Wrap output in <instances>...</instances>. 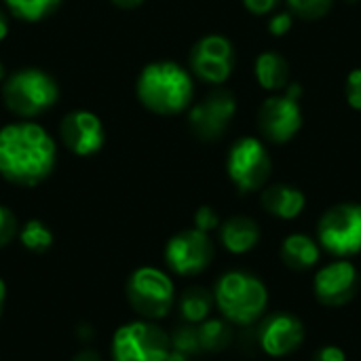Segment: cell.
I'll return each instance as SVG.
<instances>
[{
  "label": "cell",
  "instance_id": "cell-1",
  "mask_svg": "<svg viewBox=\"0 0 361 361\" xmlns=\"http://www.w3.org/2000/svg\"><path fill=\"white\" fill-rule=\"evenodd\" d=\"M53 137L36 123H13L0 129V176L17 186H36L55 167Z\"/></svg>",
  "mask_w": 361,
  "mask_h": 361
},
{
  "label": "cell",
  "instance_id": "cell-2",
  "mask_svg": "<svg viewBox=\"0 0 361 361\" xmlns=\"http://www.w3.org/2000/svg\"><path fill=\"white\" fill-rule=\"evenodd\" d=\"M137 97L154 114H180L190 106L192 78L173 61L148 63L137 78Z\"/></svg>",
  "mask_w": 361,
  "mask_h": 361
},
{
  "label": "cell",
  "instance_id": "cell-3",
  "mask_svg": "<svg viewBox=\"0 0 361 361\" xmlns=\"http://www.w3.org/2000/svg\"><path fill=\"white\" fill-rule=\"evenodd\" d=\"M214 302L228 324L252 326L267 311L269 292L256 275L245 271H228L214 288Z\"/></svg>",
  "mask_w": 361,
  "mask_h": 361
},
{
  "label": "cell",
  "instance_id": "cell-4",
  "mask_svg": "<svg viewBox=\"0 0 361 361\" xmlns=\"http://www.w3.org/2000/svg\"><path fill=\"white\" fill-rule=\"evenodd\" d=\"M6 108L23 118L47 112L59 97L57 82L38 68H25L15 72L2 87Z\"/></svg>",
  "mask_w": 361,
  "mask_h": 361
},
{
  "label": "cell",
  "instance_id": "cell-5",
  "mask_svg": "<svg viewBox=\"0 0 361 361\" xmlns=\"http://www.w3.org/2000/svg\"><path fill=\"white\" fill-rule=\"evenodd\" d=\"M169 334L150 319H135L121 326L110 343L112 361H167Z\"/></svg>",
  "mask_w": 361,
  "mask_h": 361
},
{
  "label": "cell",
  "instance_id": "cell-6",
  "mask_svg": "<svg viewBox=\"0 0 361 361\" xmlns=\"http://www.w3.org/2000/svg\"><path fill=\"white\" fill-rule=\"evenodd\" d=\"M127 300L140 319L157 322L171 311L176 302V288L165 271L142 267L133 271L127 281Z\"/></svg>",
  "mask_w": 361,
  "mask_h": 361
},
{
  "label": "cell",
  "instance_id": "cell-7",
  "mask_svg": "<svg viewBox=\"0 0 361 361\" xmlns=\"http://www.w3.org/2000/svg\"><path fill=\"white\" fill-rule=\"evenodd\" d=\"M317 243L336 258L361 252V205L338 203L330 207L317 224Z\"/></svg>",
  "mask_w": 361,
  "mask_h": 361
},
{
  "label": "cell",
  "instance_id": "cell-8",
  "mask_svg": "<svg viewBox=\"0 0 361 361\" xmlns=\"http://www.w3.org/2000/svg\"><path fill=\"white\" fill-rule=\"evenodd\" d=\"M228 178L237 186L239 192H256L271 178V157L264 144L256 137H241L233 144L226 159Z\"/></svg>",
  "mask_w": 361,
  "mask_h": 361
},
{
  "label": "cell",
  "instance_id": "cell-9",
  "mask_svg": "<svg viewBox=\"0 0 361 361\" xmlns=\"http://www.w3.org/2000/svg\"><path fill=\"white\" fill-rule=\"evenodd\" d=\"M300 85H288L286 93L269 97L258 112V127L262 135L273 144L290 142L302 127L300 110Z\"/></svg>",
  "mask_w": 361,
  "mask_h": 361
},
{
  "label": "cell",
  "instance_id": "cell-10",
  "mask_svg": "<svg viewBox=\"0 0 361 361\" xmlns=\"http://www.w3.org/2000/svg\"><path fill=\"white\" fill-rule=\"evenodd\" d=\"M214 260V243L207 233L199 228H186L173 235L165 245L167 267L182 277L203 273Z\"/></svg>",
  "mask_w": 361,
  "mask_h": 361
},
{
  "label": "cell",
  "instance_id": "cell-11",
  "mask_svg": "<svg viewBox=\"0 0 361 361\" xmlns=\"http://www.w3.org/2000/svg\"><path fill=\"white\" fill-rule=\"evenodd\" d=\"M235 112H237L235 95L226 89H216L203 102H199L197 106L190 108L188 125L199 140L214 142V140L222 137V133L231 125Z\"/></svg>",
  "mask_w": 361,
  "mask_h": 361
},
{
  "label": "cell",
  "instance_id": "cell-12",
  "mask_svg": "<svg viewBox=\"0 0 361 361\" xmlns=\"http://www.w3.org/2000/svg\"><path fill=\"white\" fill-rule=\"evenodd\" d=\"M192 72L212 85H222L235 68V49L228 38L209 34L201 38L190 51Z\"/></svg>",
  "mask_w": 361,
  "mask_h": 361
},
{
  "label": "cell",
  "instance_id": "cell-13",
  "mask_svg": "<svg viewBox=\"0 0 361 361\" xmlns=\"http://www.w3.org/2000/svg\"><path fill=\"white\" fill-rule=\"evenodd\" d=\"M357 288H360L357 269L343 258L322 267L313 279L315 296L326 307H345L355 298Z\"/></svg>",
  "mask_w": 361,
  "mask_h": 361
},
{
  "label": "cell",
  "instance_id": "cell-14",
  "mask_svg": "<svg viewBox=\"0 0 361 361\" xmlns=\"http://www.w3.org/2000/svg\"><path fill=\"white\" fill-rule=\"evenodd\" d=\"M256 336H258V345L262 347L267 355L286 357L302 347L305 326L296 315L279 311L262 319Z\"/></svg>",
  "mask_w": 361,
  "mask_h": 361
},
{
  "label": "cell",
  "instance_id": "cell-15",
  "mask_svg": "<svg viewBox=\"0 0 361 361\" xmlns=\"http://www.w3.org/2000/svg\"><path fill=\"white\" fill-rule=\"evenodd\" d=\"M61 140L70 152L76 157H91L104 146V125L102 121L87 110H74L63 116L59 125Z\"/></svg>",
  "mask_w": 361,
  "mask_h": 361
},
{
  "label": "cell",
  "instance_id": "cell-16",
  "mask_svg": "<svg viewBox=\"0 0 361 361\" xmlns=\"http://www.w3.org/2000/svg\"><path fill=\"white\" fill-rule=\"evenodd\" d=\"M260 203L271 216L281 218V220H294L302 214L307 199H305L302 190H298L290 184H273L262 190Z\"/></svg>",
  "mask_w": 361,
  "mask_h": 361
},
{
  "label": "cell",
  "instance_id": "cell-17",
  "mask_svg": "<svg viewBox=\"0 0 361 361\" xmlns=\"http://www.w3.org/2000/svg\"><path fill=\"white\" fill-rule=\"evenodd\" d=\"M220 241L231 254H247L260 241V226L247 216L228 218L220 226Z\"/></svg>",
  "mask_w": 361,
  "mask_h": 361
},
{
  "label": "cell",
  "instance_id": "cell-18",
  "mask_svg": "<svg viewBox=\"0 0 361 361\" xmlns=\"http://www.w3.org/2000/svg\"><path fill=\"white\" fill-rule=\"evenodd\" d=\"M322 256L319 243L302 233H294L283 239L281 243V260L292 271H309L317 267Z\"/></svg>",
  "mask_w": 361,
  "mask_h": 361
},
{
  "label": "cell",
  "instance_id": "cell-19",
  "mask_svg": "<svg viewBox=\"0 0 361 361\" xmlns=\"http://www.w3.org/2000/svg\"><path fill=\"white\" fill-rule=\"evenodd\" d=\"M256 78L269 91H279L290 85V63L283 55L267 51L256 59Z\"/></svg>",
  "mask_w": 361,
  "mask_h": 361
},
{
  "label": "cell",
  "instance_id": "cell-20",
  "mask_svg": "<svg viewBox=\"0 0 361 361\" xmlns=\"http://www.w3.org/2000/svg\"><path fill=\"white\" fill-rule=\"evenodd\" d=\"M214 294L207 292L205 288H188L182 296H180V313L184 317L186 324L199 326L201 322H205L214 309Z\"/></svg>",
  "mask_w": 361,
  "mask_h": 361
},
{
  "label": "cell",
  "instance_id": "cell-21",
  "mask_svg": "<svg viewBox=\"0 0 361 361\" xmlns=\"http://www.w3.org/2000/svg\"><path fill=\"white\" fill-rule=\"evenodd\" d=\"M197 334H199L201 351H209V353L224 351L233 343V330L226 319H209L207 317L205 322H201L197 326Z\"/></svg>",
  "mask_w": 361,
  "mask_h": 361
},
{
  "label": "cell",
  "instance_id": "cell-22",
  "mask_svg": "<svg viewBox=\"0 0 361 361\" xmlns=\"http://www.w3.org/2000/svg\"><path fill=\"white\" fill-rule=\"evenodd\" d=\"M4 4L11 11V15H15L17 19L34 23L53 15L61 4V0H4Z\"/></svg>",
  "mask_w": 361,
  "mask_h": 361
},
{
  "label": "cell",
  "instance_id": "cell-23",
  "mask_svg": "<svg viewBox=\"0 0 361 361\" xmlns=\"http://www.w3.org/2000/svg\"><path fill=\"white\" fill-rule=\"evenodd\" d=\"M19 241L27 252L44 254L53 245V233L40 220H30L19 228Z\"/></svg>",
  "mask_w": 361,
  "mask_h": 361
},
{
  "label": "cell",
  "instance_id": "cell-24",
  "mask_svg": "<svg viewBox=\"0 0 361 361\" xmlns=\"http://www.w3.org/2000/svg\"><path fill=\"white\" fill-rule=\"evenodd\" d=\"M334 0H288L290 13L311 21V19H322L330 8H332Z\"/></svg>",
  "mask_w": 361,
  "mask_h": 361
},
{
  "label": "cell",
  "instance_id": "cell-25",
  "mask_svg": "<svg viewBox=\"0 0 361 361\" xmlns=\"http://www.w3.org/2000/svg\"><path fill=\"white\" fill-rule=\"evenodd\" d=\"M169 338H171V349H173V351H180V353H184V355H188V357L201 351L197 326H192V324L176 328V332H173Z\"/></svg>",
  "mask_w": 361,
  "mask_h": 361
},
{
  "label": "cell",
  "instance_id": "cell-26",
  "mask_svg": "<svg viewBox=\"0 0 361 361\" xmlns=\"http://www.w3.org/2000/svg\"><path fill=\"white\" fill-rule=\"evenodd\" d=\"M19 233L17 218L11 209L0 205V247H6Z\"/></svg>",
  "mask_w": 361,
  "mask_h": 361
},
{
  "label": "cell",
  "instance_id": "cell-27",
  "mask_svg": "<svg viewBox=\"0 0 361 361\" xmlns=\"http://www.w3.org/2000/svg\"><path fill=\"white\" fill-rule=\"evenodd\" d=\"M218 226H220V218H218L216 209H212L209 205H203V207L197 209V214H195V228H199V231L209 235Z\"/></svg>",
  "mask_w": 361,
  "mask_h": 361
},
{
  "label": "cell",
  "instance_id": "cell-28",
  "mask_svg": "<svg viewBox=\"0 0 361 361\" xmlns=\"http://www.w3.org/2000/svg\"><path fill=\"white\" fill-rule=\"evenodd\" d=\"M347 99H349L351 108L361 110V68L353 70L347 76Z\"/></svg>",
  "mask_w": 361,
  "mask_h": 361
},
{
  "label": "cell",
  "instance_id": "cell-29",
  "mask_svg": "<svg viewBox=\"0 0 361 361\" xmlns=\"http://www.w3.org/2000/svg\"><path fill=\"white\" fill-rule=\"evenodd\" d=\"M292 13L290 11H281V13H275L273 17H271V21H269V32L273 34V36H286L290 30H292Z\"/></svg>",
  "mask_w": 361,
  "mask_h": 361
},
{
  "label": "cell",
  "instance_id": "cell-30",
  "mask_svg": "<svg viewBox=\"0 0 361 361\" xmlns=\"http://www.w3.org/2000/svg\"><path fill=\"white\" fill-rule=\"evenodd\" d=\"M313 361H347V353L336 345H326L315 351Z\"/></svg>",
  "mask_w": 361,
  "mask_h": 361
},
{
  "label": "cell",
  "instance_id": "cell-31",
  "mask_svg": "<svg viewBox=\"0 0 361 361\" xmlns=\"http://www.w3.org/2000/svg\"><path fill=\"white\" fill-rule=\"evenodd\" d=\"M243 4L254 15H267L279 4V0H243Z\"/></svg>",
  "mask_w": 361,
  "mask_h": 361
},
{
  "label": "cell",
  "instance_id": "cell-32",
  "mask_svg": "<svg viewBox=\"0 0 361 361\" xmlns=\"http://www.w3.org/2000/svg\"><path fill=\"white\" fill-rule=\"evenodd\" d=\"M72 361H102V357H99L93 349H82L80 353L74 355V360Z\"/></svg>",
  "mask_w": 361,
  "mask_h": 361
},
{
  "label": "cell",
  "instance_id": "cell-33",
  "mask_svg": "<svg viewBox=\"0 0 361 361\" xmlns=\"http://www.w3.org/2000/svg\"><path fill=\"white\" fill-rule=\"evenodd\" d=\"M116 6H121V8H135V6H140L144 0H112Z\"/></svg>",
  "mask_w": 361,
  "mask_h": 361
},
{
  "label": "cell",
  "instance_id": "cell-34",
  "mask_svg": "<svg viewBox=\"0 0 361 361\" xmlns=\"http://www.w3.org/2000/svg\"><path fill=\"white\" fill-rule=\"evenodd\" d=\"M6 34H8V23H6L4 13L0 11V40H4V38H6Z\"/></svg>",
  "mask_w": 361,
  "mask_h": 361
},
{
  "label": "cell",
  "instance_id": "cell-35",
  "mask_svg": "<svg viewBox=\"0 0 361 361\" xmlns=\"http://www.w3.org/2000/svg\"><path fill=\"white\" fill-rule=\"evenodd\" d=\"M190 357L188 355H184V353H180V351H169V355H167V361H188Z\"/></svg>",
  "mask_w": 361,
  "mask_h": 361
},
{
  "label": "cell",
  "instance_id": "cell-36",
  "mask_svg": "<svg viewBox=\"0 0 361 361\" xmlns=\"http://www.w3.org/2000/svg\"><path fill=\"white\" fill-rule=\"evenodd\" d=\"M4 298H6V286H4V281L0 279V317H2V305H4Z\"/></svg>",
  "mask_w": 361,
  "mask_h": 361
},
{
  "label": "cell",
  "instance_id": "cell-37",
  "mask_svg": "<svg viewBox=\"0 0 361 361\" xmlns=\"http://www.w3.org/2000/svg\"><path fill=\"white\" fill-rule=\"evenodd\" d=\"M2 74H4V70H2V61H0V78H2Z\"/></svg>",
  "mask_w": 361,
  "mask_h": 361
}]
</instances>
